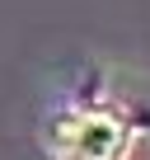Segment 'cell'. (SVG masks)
Returning a JSON list of instances; mask_svg holds the SVG:
<instances>
[{"mask_svg":"<svg viewBox=\"0 0 150 160\" xmlns=\"http://www.w3.org/2000/svg\"><path fill=\"white\" fill-rule=\"evenodd\" d=\"M56 151L66 160H122L127 151V122L113 113H70L52 132Z\"/></svg>","mask_w":150,"mask_h":160,"instance_id":"6da1fadb","label":"cell"}]
</instances>
